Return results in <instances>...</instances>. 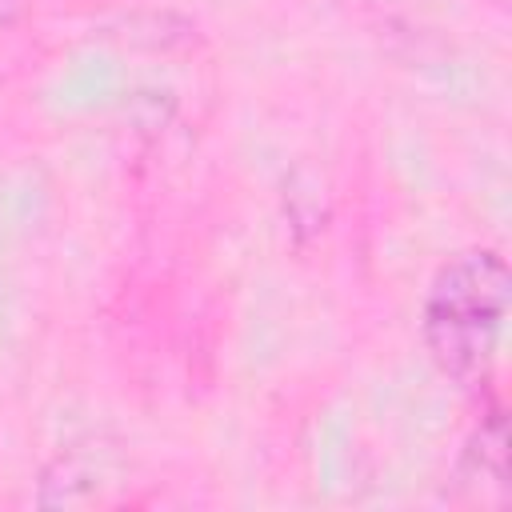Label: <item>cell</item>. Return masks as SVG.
Segmentation results:
<instances>
[{"mask_svg": "<svg viewBox=\"0 0 512 512\" xmlns=\"http://www.w3.org/2000/svg\"><path fill=\"white\" fill-rule=\"evenodd\" d=\"M508 304L512 272L496 248H464L436 268L420 308V336L448 380L464 388H484L492 380Z\"/></svg>", "mask_w": 512, "mask_h": 512, "instance_id": "1", "label": "cell"}]
</instances>
